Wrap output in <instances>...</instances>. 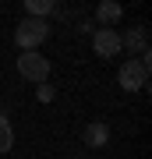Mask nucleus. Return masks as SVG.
Returning <instances> with one entry per match:
<instances>
[{"mask_svg":"<svg viewBox=\"0 0 152 159\" xmlns=\"http://www.w3.org/2000/svg\"><path fill=\"white\" fill-rule=\"evenodd\" d=\"M81 138H85V145L99 148V145H106V142H110V127L96 120V124H89V127H85V134H81Z\"/></svg>","mask_w":152,"mask_h":159,"instance_id":"0eeeda50","label":"nucleus"},{"mask_svg":"<svg viewBox=\"0 0 152 159\" xmlns=\"http://www.w3.org/2000/svg\"><path fill=\"white\" fill-rule=\"evenodd\" d=\"M11 145H14V127H11V120L0 113V152H11Z\"/></svg>","mask_w":152,"mask_h":159,"instance_id":"6e6552de","label":"nucleus"},{"mask_svg":"<svg viewBox=\"0 0 152 159\" xmlns=\"http://www.w3.org/2000/svg\"><path fill=\"white\" fill-rule=\"evenodd\" d=\"M149 71H152V60H149V53H141V57H131L127 64H120V71H117V81H120V89H127V92H138V89H145V81H149Z\"/></svg>","mask_w":152,"mask_h":159,"instance_id":"f03ea898","label":"nucleus"},{"mask_svg":"<svg viewBox=\"0 0 152 159\" xmlns=\"http://www.w3.org/2000/svg\"><path fill=\"white\" fill-rule=\"evenodd\" d=\"M50 39V25L43 21V18H21L18 21V29H14V43H18V50L21 53H32L39 43Z\"/></svg>","mask_w":152,"mask_h":159,"instance_id":"f257e3e1","label":"nucleus"},{"mask_svg":"<svg viewBox=\"0 0 152 159\" xmlns=\"http://www.w3.org/2000/svg\"><path fill=\"white\" fill-rule=\"evenodd\" d=\"M96 14H99L103 29H110V25H117L120 18H124V7H120V4H113V0H103V4L96 7Z\"/></svg>","mask_w":152,"mask_h":159,"instance_id":"423d86ee","label":"nucleus"},{"mask_svg":"<svg viewBox=\"0 0 152 159\" xmlns=\"http://www.w3.org/2000/svg\"><path fill=\"white\" fill-rule=\"evenodd\" d=\"M124 46H127L131 53H138V57L149 53V35H145V29H131L127 35H120V50H124Z\"/></svg>","mask_w":152,"mask_h":159,"instance_id":"39448f33","label":"nucleus"},{"mask_svg":"<svg viewBox=\"0 0 152 159\" xmlns=\"http://www.w3.org/2000/svg\"><path fill=\"white\" fill-rule=\"evenodd\" d=\"M25 11H28V18H43V21H46V14L53 11V4H50V0H28Z\"/></svg>","mask_w":152,"mask_h":159,"instance_id":"1a4fd4ad","label":"nucleus"},{"mask_svg":"<svg viewBox=\"0 0 152 159\" xmlns=\"http://www.w3.org/2000/svg\"><path fill=\"white\" fill-rule=\"evenodd\" d=\"M92 46H96L99 57H117L120 53V35L113 29H96L92 32Z\"/></svg>","mask_w":152,"mask_h":159,"instance_id":"20e7f679","label":"nucleus"},{"mask_svg":"<svg viewBox=\"0 0 152 159\" xmlns=\"http://www.w3.org/2000/svg\"><path fill=\"white\" fill-rule=\"evenodd\" d=\"M18 74H21L25 81H35V85H43V81L50 78V60H46L39 50L21 53V57H18Z\"/></svg>","mask_w":152,"mask_h":159,"instance_id":"7ed1b4c3","label":"nucleus"}]
</instances>
